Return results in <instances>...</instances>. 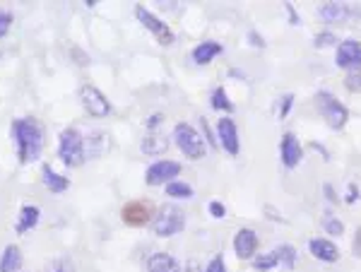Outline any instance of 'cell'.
I'll use <instances>...</instances> for the list:
<instances>
[{"label": "cell", "instance_id": "obj_1", "mask_svg": "<svg viewBox=\"0 0 361 272\" xmlns=\"http://www.w3.org/2000/svg\"><path fill=\"white\" fill-rule=\"evenodd\" d=\"M15 140H18L20 162L29 164L41 157L43 149V130L34 118H20L15 121Z\"/></svg>", "mask_w": 361, "mask_h": 272}, {"label": "cell", "instance_id": "obj_2", "mask_svg": "<svg viewBox=\"0 0 361 272\" xmlns=\"http://www.w3.org/2000/svg\"><path fill=\"white\" fill-rule=\"evenodd\" d=\"M58 157L65 166H77L85 159V140L77 128H65L60 132V145H58Z\"/></svg>", "mask_w": 361, "mask_h": 272}, {"label": "cell", "instance_id": "obj_3", "mask_svg": "<svg viewBox=\"0 0 361 272\" xmlns=\"http://www.w3.org/2000/svg\"><path fill=\"white\" fill-rule=\"evenodd\" d=\"M174 140L188 159H203L205 157V137L191 123H176L174 125Z\"/></svg>", "mask_w": 361, "mask_h": 272}, {"label": "cell", "instance_id": "obj_4", "mask_svg": "<svg viewBox=\"0 0 361 272\" xmlns=\"http://www.w3.org/2000/svg\"><path fill=\"white\" fill-rule=\"evenodd\" d=\"M183 226H186V212L181 208H176V205H164L157 212V217H154L152 231L162 238H169L183 231Z\"/></svg>", "mask_w": 361, "mask_h": 272}, {"label": "cell", "instance_id": "obj_5", "mask_svg": "<svg viewBox=\"0 0 361 272\" xmlns=\"http://www.w3.org/2000/svg\"><path fill=\"white\" fill-rule=\"evenodd\" d=\"M315 109H318V114L327 121V125L335 128V130L344 128V123H347V118H349V111L344 109V104L337 102L330 92L315 94Z\"/></svg>", "mask_w": 361, "mask_h": 272}, {"label": "cell", "instance_id": "obj_6", "mask_svg": "<svg viewBox=\"0 0 361 272\" xmlns=\"http://www.w3.org/2000/svg\"><path fill=\"white\" fill-rule=\"evenodd\" d=\"M277 265H285L287 270H292L297 265V248L285 243V246L272 248L270 253H263L253 260V268L258 272H268L272 268H277Z\"/></svg>", "mask_w": 361, "mask_h": 272}, {"label": "cell", "instance_id": "obj_7", "mask_svg": "<svg viewBox=\"0 0 361 272\" xmlns=\"http://www.w3.org/2000/svg\"><path fill=\"white\" fill-rule=\"evenodd\" d=\"M135 18L142 22L144 29L152 32L154 39H157V41L162 43V46H171V43H174V34H171V29H169V27H166L159 18H154V15L149 13L147 8L137 5V8H135Z\"/></svg>", "mask_w": 361, "mask_h": 272}, {"label": "cell", "instance_id": "obj_8", "mask_svg": "<svg viewBox=\"0 0 361 272\" xmlns=\"http://www.w3.org/2000/svg\"><path fill=\"white\" fill-rule=\"evenodd\" d=\"M181 174V164L171 162V159H162V162H154L144 174L147 186H162V183H171L176 176Z\"/></svg>", "mask_w": 361, "mask_h": 272}, {"label": "cell", "instance_id": "obj_9", "mask_svg": "<svg viewBox=\"0 0 361 272\" xmlns=\"http://www.w3.org/2000/svg\"><path fill=\"white\" fill-rule=\"evenodd\" d=\"M152 205L147 203V200H132V203L123 205V210H121V217L128 226H144L152 222Z\"/></svg>", "mask_w": 361, "mask_h": 272}, {"label": "cell", "instance_id": "obj_10", "mask_svg": "<svg viewBox=\"0 0 361 272\" xmlns=\"http://www.w3.org/2000/svg\"><path fill=\"white\" fill-rule=\"evenodd\" d=\"M80 99H82V104H85V109L90 111L92 116H97V118H102V116H107L109 111H111L109 99L104 97V94L99 92L97 87H92V85L82 87V90H80Z\"/></svg>", "mask_w": 361, "mask_h": 272}, {"label": "cell", "instance_id": "obj_11", "mask_svg": "<svg viewBox=\"0 0 361 272\" xmlns=\"http://www.w3.org/2000/svg\"><path fill=\"white\" fill-rule=\"evenodd\" d=\"M337 65L347 70L361 68V43L357 39H347L337 46Z\"/></svg>", "mask_w": 361, "mask_h": 272}, {"label": "cell", "instance_id": "obj_12", "mask_svg": "<svg viewBox=\"0 0 361 272\" xmlns=\"http://www.w3.org/2000/svg\"><path fill=\"white\" fill-rule=\"evenodd\" d=\"M217 135H219L222 147H224L231 157H236L241 145H238V130H236L234 121H231V118H219V123H217Z\"/></svg>", "mask_w": 361, "mask_h": 272}, {"label": "cell", "instance_id": "obj_13", "mask_svg": "<svg viewBox=\"0 0 361 272\" xmlns=\"http://www.w3.org/2000/svg\"><path fill=\"white\" fill-rule=\"evenodd\" d=\"M234 251L241 260H251L253 253L258 251V234L253 229H238L234 236Z\"/></svg>", "mask_w": 361, "mask_h": 272}, {"label": "cell", "instance_id": "obj_14", "mask_svg": "<svg viewBox=\"0 0 361 272\" xmlns=\"http://www.w3.org/2000/svg\"><path fill=\"white\" fill-rule=\"evenodd\" d=\"M361 10L352 8V5H344V3H325L320 8V18L325 22H347L352 18H359Z\"/></svg>", "mask_w": 361, "mask_h": 272}, {"label": "cell", "instance_id": "obj_15", "mask_svg": "<svg viewBox=\"0 0 361 272\" xmlns=\"http://www.w3.org/2000/svg\"><path fill=\"white\" fill-rule=\"evenodd\" d=\"M308 251L313 258L323 260V263H337V260H340V248L332 241H327V238H311Z\"/></svg>", "mask_w": 361, "mask_h": 272}, {"label": "cell", "instance_id": "obj_16", "mask_svg": "<svg viewBox=\"0 0 361 272\" xmlns=\"http://www.w3.org/2000/svg\"><path fill=\"white\" fill-rule=\"evenodd\" d=\"M301 145H299L297 135L294 132H287L285 137H282V162H285L287 169H294L299 162H301Z\"/></svg>", "mask_w": 361, "mask_h": 272}, {"label": "cell", "instance_id": "obj_17", "mask_svg": "<svg viewBox=\"0 0 361 272\" xmlns=\"http://www.w3.org/2000/svg\"><path fill=\"white\" fill-rule=\"evenodd\" d=\"M224 48H222V43L217 41H203L198 43L196 48H193V60H196L198 65H207L214 60V55H219Z\"/></svg>", "mask_w": 361, "mask_h": 272}, {"label": "cell", "instance_id": "obj_18", "mask_svg": "<svg viewBox=\"0 0 361 272\" xmlns=\"http://www.w3.org/2000/svg\"><path fill=\"white\" fill-rule=\"evenodd\" d=\"M147 272H181V265L169 253H154L147 263Z\"/></svg>", "mask_w": 361, "mask_h": 272}, {"label": "cell", "instance_id": "obj_19", "mask_svg": "<svg viewBox=\"0 0 361 272\" xmlns=\"http://www.w3.org/2000/svg\"><path fill=\"white\" fill-rule=\"evenodd\" d=\"M22 268V251L18 246H8L0 255V272H18Z\"/></svg>", "mask_w": 361, "mask_h": 272}, {"label": "cell", "instance_id": "obj_20", "mask_svg": "<svg viewBox=\"0 0 361 272\" xmlns=\"http://www.w3.org/2000/svg\"><path fill=\"white\" fill-rule=\"evenodd\" d=\"M43 183H46V188L51 193H63V191H68V188H70V181L65 179V176L55 174L51 166H43Z\"/></svg>", "mask_w": 361, "mask_h": 272}, {"label": "cell", "instance_id": "obj_21", "mask_svg": "<svg viewBox=\"0 0 361 272\" xmlns=\"http://www.w3.org/2000/svg\"><path fill=\"white\" fill-rule=\"evenodd\" d=\"M166 149H169V140L164 135H149L142 142V152L149 154V157H157V154L166 152Z\"/></svg>", "mask_w": 361, "mask_h": 272}, {"label": "cell", "instance_id": "obj_22", "mask_svg": "<svg viewBox=\"0 0 361 272\" xmlns=\"http://www.w3.org/2000/svg\"><path fill=\"white\" fill-rule=\"evenodd\" d=\"M39 208H34V205H27V208H22L20 212V222H18V231H29L36 226L39 222Z\"/></svg>", "mask_w": 361, "mask_h": 272}, {"label": "cell", "instance_id": "obj_23", "mask_svg": "<svg viewBox=\"0 0 361 272\" xmlns=\"http://www.w3.org/2000/svg\"><path fill=\"white\" fill-rule=\"evenodd\" d=\"M166 196L191 200L193 198V188L188 186V183H183V181H171V183H166Z\"/></svg>", "mask_w": 361, "mask_h": 272}, {"label": "cell", "instance_id": "obj_24", "mask_svg": "<svg viewBox=\"0 0 361 272\" xmlns=\"http://www.w3.org/2000/svg\"><path fill=\"white\" fill-rule=\"evenodd\" d=\"M212 109L217 111H234V104L229 102V97H226V92H224V87H217V90L212 92Z\"/></svg>", "mask_w": 361, "mask_h": 272}, {"label": "cell", "instance_id": "obj_25", "mask_svg": "<svg viewBox=\"0 0 361 272\" xmlns=\"http://www.w3.org/2000/svg\"><path fill=\"white\" fill-rule=\"evenodd\" d=\"M323 226H325L327 234H335V236H342V234H344V224L335 217V215H330V212H325Z\"/></svg>", "mask_w": 361, "mask_h": 272}, {"label": "cell", "instance_id": "obj_26", "mask_svg": "<svg viewBox=\"0 0 361 272\" xmlns=\"http://www.w3.org/2000/svg\"><path fill=\"white\" fill-rule=\"evenodd\" d=\"M344 87L349 92H361V68H354L344 75Z\"/></svg>", "mask_w": 361, "mask_h": 272}, {"label": "cell", "instance_id": "obj_27", "mask_svg": "<svg viewBox=\"0 0 361 272\" xmlns=\"http://www.w3.org/2000/svg\"><path fill=\"white\" fill-rule=\"evenodd\" d=\"M205 272H226V263H224V255H214L212 260H210V265H207V270Z\"/></svg>", "mask_w": 361, "mask_h": 272}, {"label": "cell", "instance_id": "obj_28", "mask_svg": "<svg viewBox=\"0 0 361 272\" xmlns=\"http://www.w3.org/2000/svg\"><path fill=\"white\" fill-rule=\"evenodd\" d=\"M10 25H13V15H10L8 10H0V36L8 34Z\"/></svg>", "mask_w": 361, "mask_h": 272}, {"label": "cell", "instance_id": "obj_29", "mask_svg": "<svg viewBox=\"0 0 361 272\" xmlns=\"http://www.w3.org/2000/svg\"><path fill=\"white\" fill-rule=\"evenodd\" d=\"M313 43L318 48H323V46H332L335 43V34H330V32H323V34H318L313 39Z\"/></svg>", "mask_w": 361, "mask_h": 272}, {"label": "cell", "instance_id": "obj_30", "mask_svg": "<svg viewBox=\"0 0 361 272\" xmlns=\"http://www.w3.org/2000/svg\"><path fill=\"white\" fill-rule=\"evenodd\" d=\"M210 215H212L214 219H222L226 215V208L222 203H217V200H212V203H210Z\"/></svg>", "mask_w": 361, "mask_h": 272}, {"label": "cell", "instance_id": "obj_31", "mask_svg": "<svg viewBox=\"0 0 361 272\" xmlns=\"http://www.w3.org/2000/svg\"><path fill=\"white\" fill-rule=\"evenodd\" d=\"M292 94H285V97H282V109H280V116H287L289 114V107H292Z\"/></svg>", "mask_w": 361, "mask_h": 272}, {"label": "cell", "instance_id": "obj_32", "mask_svg": "<svg viewBox=\"0 0 361 272\" xmlns=\"http://www.w3.org/2000/svg\"><path fill=\"white\" fill-rule=\"evenodd\" d=\"M51 272H68V263H65L63 258L55 260V263L51 265Z\"/></svg>", "mask_w": 361, "mask_h": 272}, {"label": "cell", "instance_id": "obj_33", "mask_svg": "<svg viewBox=\"0 0 361 272\" xmlns=\"http://www.w3.org/2000/svg\"><path fill=\"white\" fill-rule=\"evenodd\" d=\"M162 121H164V114H154L152 118L147 121V128H157L159 123H162Z\"/></svg>", "mask_w": 361, "mask_h": 272}, {"label": "cell", "instance_id": "obj_34", "mask_svg": "<svg viewBox=\"0 0 361 272\" xmlns=\"http://www.w3.org/2000/svg\"><path fill=\"white\" fill-rule=\"evenodd\" d=\"M354 253L361 258V229L357 231V241H354Z\"/></svg>", "mask_w": 361, "mask_h": 272}, {"label": "cell", "instance_id": "obj_35", "mask_svg": "<svg viewBox=\"0 0 361 272\" xmlns=\"http://www.w3.org/2000/svg\"><path fill=\"white\" fill-rule=\"evenodd\" d=\"M357 186H349V196H347V200H349V203H354V200H357L359 196H357Z\"/></svg>", "mask_w": 361, "mask_h": 272}, {"label": "cell", "instance_id": "obj_36", "mask_svg": "<svg viewBox=\"0 0 361 272\" xmlns=\"http://www.w3.org/2000/svg\"><path fill=\"white\" fill-rule=\"evenodd\" d=\"M251 39H253V41H251V43H258V46H265V43H263V39H260V36H255V34H251Z\"/></svg>", "mask_w": 361, "mask_h": 272}, {"label": "cell", "instance_id": "obj_37", "mask_svg": "<svg viewBox=\"0 0 361 272\" xmlns=\"http://www.w3.org/2000/svg\"><path fill=\"white\" fill-rule=\"evenodd\" d=\"M325 193H327V200H335V196H332V188L325 186Z\"/></svg>", "mask_w": 361, "mask_h": 272}]
</instances>
